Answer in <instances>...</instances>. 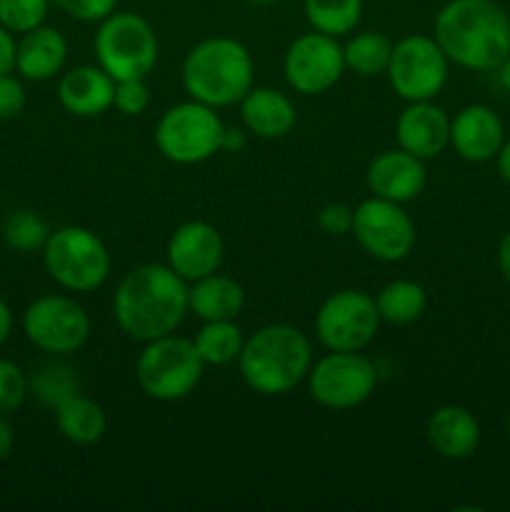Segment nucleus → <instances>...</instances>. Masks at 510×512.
Wrapping results in <instances>:
<instances>
[{
	"mask_svg": "<svg viewBox=\"0 0 510 512\" xmlns=\"http://www.w3.org/2000/svg\"><path fill=\"white\" fill-rule=\"evenodd\" d=\"M113 315L120 330L138 343L175 333L188 315V283L170 265H138L118 283Z\"/></svg>",
	"mask_w": 510,
	"mask_h": 512,
	"instance_id": "1",
	"label": "nucleus"
},
{
	"mask_svg": "<svg viewBox=\"0 0 510 512\" xmlns=\"http://www.w3.org/2000/svg\"><path fill=\"white\" fill-rule=\"evenodd\" d=\"M433 38L460 68L498 70L510 55V15L495 0H448Z\"/></svg>",
	"mask_w": 510,
	"mask_h": 512,
	"instance_id": "2",
	"label": "nucleus"
},
{
	"mask_svg": "<svg viewBox=\"0 0 510 512\" xmlns=\"http://www.w3.org/2000/svg\"><path fill=\"white\" fill-rule=\"evenodd\" d=\"M313 365L308 335L290 323H273L245 338L238 358L243 383L253 393L275 398L298 388Z\"/></svg>",
	"mask_w": 510,
	"mask_h": 512,
	"instance_id": "3",
	"label": "nucleus"
},
{
	"mask_svg": "<svg viewBox=\"0 0 510 512\" xmlns=\"http://www.w3.org/2000/svg\"><path fill=\"white\" fill-rule=\"evenodd\" d=\"M183 88L198 103L228 108L253 88V55L235 38H205L183 60Z\"/></svg>",
	"mask_w": 510,
	"mask_h": 512,
	"instance_id": "4",
	"label": "nucleus"
},
{
	"mask_svg": "<svg viewBox=\"0 0 510 512\" xmlns=\"http://www.w3.org/2000/svg\"><path fill=\"white\" fill-rule=\"evenodd\" d=\"M205 363L193 340L170 333L145 343L135 360V380L148 398L158 403L183 400L203 380Z\"/></svg>",
	"mask_w": 510,
	"mask_h": 512,
	"instance_id": "5",
	"label": "nucleus"
},
{
	"mask_svg": "<svg viewBox=\"0 0 510 512\" xmlns=\"http://www.w3.org/2000/svg\"><path fill=\"white\" fill-rule=\"evenodd\" d=\"M43 263L50 278L68 293H93L110 275L108 248L83 225H65L50 233Z\"/></svg>",
	"mask_w": 510,
	"mask_h": 512,
	"instance_id": "6",
	"label": "nucleus"
},
{
	"mask_svg": "<svg viewBox=\"0 0 510 512\" xmlns=\"http://www.w3.org/2000/svg\"><path fill=\"white\" fill-rule=\"evenodd\" d=\"M225 125L215 108L185 100L165 110L155 128V145L175 165H198L223 150Z\"/></svg>",
	"mask_w": 510,
	"mask_h": 512,
	"instance_id": "7",
	"label": "nucleus"
},
{
	"mask_svg": "<svg viewBox=\"0 0 510 512\" xmlns=\"http://www.w3.org/2000/svg\"><path fill=\"white\" fill-rule=\"evenodd\" d=\"M93 48L98 65L113 80L148 78L158 63L153 25L135 13H113L100 20Z\"/></svg>",
	"mask_w": 510,
	"mask_h": 512,
	"instance_id": "8",
	"label": "nucleus"
},
{
	"mask_svg": "<svg viewBox=\"0 0 510 512\" xmlns=\"http://www.w3.org/2000/svg\"><path fill=\"white\" fill-rule=\"evenodd\" d=\"M308 393L320 408L353 410L368 403L378 385V370L360 350H330L310 365Z\"/></svg>",
	"mask_w": 510,
	"mask_h": 512,
	"instance_id": "9",
	"label": "nucleus"
},
{
	"mask_svg": "<svg viewBox=\"0 0 510 512\" xmlns=\"http://www.w3.org/2000/svg\"><path fill=\"white\" fill-rule=\"evenodd\" d=\"M448 55L433 35H408L393 45L388 63L390 88L408 103L433 100L448 83Z\"/></svg>",
	"mask_w": 510,
	"mask_h": 512,
	"instance_id": "10",
	"label": "nucleus"
},
{
	"mask_svg": "<svg viewBox=\"0 0 510 512\" xmlns=\"http://www.w3.org/2000/svg\"><path fill=\"white\" fill-rule=\"evenodd\" d=\"M25 338L43 353L63 358L88 343L90 318L83 305L68 295H43L25 308Z\"/></svg>",
	"mask_w": 510,
	"mask_h": 512,
	"instance_id": "11",
	"label": "nucleus"
},
{
	"mask_svg": "<svg viewBox=\"0 0 510 512\" xmlns=\"http://www.w3.org/2000/svg\"><path fill=\"white\" fill-rule=\"evenodd\" d=\"M373 295L363 290H338L315 313V335L328 350H363L380 330Z\"/></svg>",
	"mask_w": 510,
	"mask_h": 512,
	"instance_id": "12",
	"label": "nucleus"
},
{
	"mask_svg": "<svg viewBox=\"0 0 510 512\" xmlns=\"http://www.w3.org/2000/svg\"><path fill=\"white\" fill-rule=\"evenodd\" d=\"M353 235L360 248L380 263H400L415 248V223L400 203L368 198L353 208Z\"/></svg>",
	"mask_w": 510,
	"mask_h": 512,
	"instance_id": "13",
	"label": "nucleus"
},
{
	"mask_svg": "<svg viewBox=\"0 0 510 512\" xmlns=\"http://www.w3.org/2000/svg\"><path fill=\"white\" fill-rule=\"evenodd\" d=\"M283 73L300 95H323L343 78L345 58L338 38L313 30L290 43L283 58Z\"/></svg>",
	"mask_w": 510,
	"mask_h": 512,
	"instance_id": "14",
	"label": "nucleus"
},
{
	"mask_svg": "<svg viewBox=\"0 0 510 512\" xmlns=\"http://www.w3.org/2000/svg\"><path fill=\"white\" fill-rule=\"evenodd\" d=\"M165 255H168L170 268L185 283H193L205 275L218 273L225 255L223 235L218 233L215 225L205 223V220H188L170 235Z\"/></svg>",
	"mask_w": 510,
	"mask_h": 512,
	"instance_id": "15",
	"label": "nucleus"
},
{
	"mask_svg": "<svg viewBox=\"0 0 510 512\" xmlns=\"http://www.w3.org/2000/svg\"><path fill=\"white\" fill-rule=\"evenodd\" d=\"M503 143V120L488 105H465L455 118H450V148L468 163H488L498 158Z\"/></svg>",
	"mask_w": 510,
	"mask_h": 512,
	"instance_id": "16",
	"label": "nucleus"
},
{
	"mask_svg": "<svg viewBox=\"0 0 510 512\" xmlns=\"http://www.w3.org/2000/svg\"><path fill=\"white\" fill-rule=\"evenodd\" d=\"M425 160L415 158L408 150H383L370 160L365 170V183L375 198L410 203L425 188Z\"/></svg>",
	"mask_w": 510,
	"mask_h": 512,
	"instance_id": "17",
	"label": "nucleus"
},
{
	"mask_svg": "<svg viewBox=\"0 0 510 512\" xmlns=\"http://www.w3.org/2000/svg\"><path fill=\"white\" fill-rule=\"evenodd\" d=\"M398 148L420 160H433L450 145V118L433 100L408 103L395 120Z\"/></svg>",
	"mask_w": 510,
	"mask_h": 512,
	"instance_id": "18",
	"label": "nucleus"
},
{
	"mask_svg": "<svg viewBox=\"0 0 510 512\" xmlns=\"http://www.w3.org/2000/svg\"><path fill=\"white\" fill-rule=\"evenodd\" d=\"M115 80L100 65H78L63 73L58 100L75 118H95L113 108Z\"/></svg>",
	"mask_w": 510,
	"mask_h": 512,
	"instance_id": "19",
	"label": "nucleus"
},
{
	"mask_svg": "<svg viewBox=\"0 0 510 512\" xmlns=\"http://www.w3.org/2000/svg\"><path fill=\"white\" fill-rule=\"evenodd\" d=\"M425 435L430 448L445 460H468L480 445L478 420L463 405H443L435 410L425 425Z\"/></svg>",
	"mask_w": 510,
	"mask_h": 512,
	"instance_id": "20",
	"label": "nucleus"
},
{
	"mask_svg": "<svg viewBox=\"0 0 510 512\" xmlns=\"http://www.w3.org/2000/svg\"><path fill=\"white\" fill-rule=\"evenodd\" d=\"M65 60H68V40L50 25H38L23 33L15 48V70L33 83H45L63 73Z\"/></svg>",
	"mask_w": 510,
	"mask_h": 512,
	"instance_id": "21",
	"label": "nucleus"
},
{
	"mask_svg": "<svg viewBox=\"0 0 510 512\" xmlns=\"http://www.w3.org/2000/svg\"><path fill=\"white\" fill-rule=\"evenodd\" d=\"M240 118L248 133L263 140H280L295 128L293 100L275 88H250L240 100Z\"/></svg>",
	"mask_w": 510,
	"mask_h": 512,
	"instance_id": "22",
	"label": "nucleus"
},
{
	"mask_svg": "<svg viewBox=\"0 0 510 512\" xmlns=\"http://www.w3.org/2000/svg\"><path fill=\"white\" fill-rule=\"evenodd\" d=\"M245 308V290L238 280L228 275L210 273L188 283V313L210 320H235Z\"/></svg>",
	"mask_w": 510,
	"mask_h": 512,
	"instance_id": "23",
	"label": "nucleus"
},
{
	"mask_svg": "<svg viewBox=\"0 0 510 512\" xmlns=\"http://www.w3.org/2000/svg\"><path fill=\"white\" fill-rule=\"evenodd\" d=\"M55 425L60 435L73 445H95L103 440L108 420H105L103 408L88 395L73 393L55 405Z\"/></svg>",
	"mask_w": 510,
	"mask_h": 512,
	"instance_id": "24",
	"label": "nucleus"
},
{
	"mask_svg": "<svg viewBox=\"0 0 510 512\" xmlns=\"http://www.w3.org/2000/svg\"><path fill=\"white\" fill-rule=\"evenodd\" d=\"M380 320L388 325H410L423 318L428 308L425 288L415 280H390L375 295Z\"/></svg>",
	"mask_w": 510,
	"mask_h": 512,
	"instance_id": "25",
	"label": "nucleus"
},
{
	"mask_svg": "<svg viewBox=\"0 0 510 512\" xmlns=\"http://www.w3.org/2000/svg\"><path fill=\"white\" fill-rule=\"evenodd\" d=\"M195 350L205 365H230L240 358L245 338L235 320H210L195 333Z\"/></svg>",
	"mask_w": 510,
	"mask_h": 512,
	"instance_id": "26",
	"label": "nucleus"
},
{
	"mask_svg": "<svg viewBox=\"0 0 510 512\" xmlns=\"http://www.w3.org/2000/svg\"><path fill=\"white\" fill-rule=\"evenodd\" d=\"M390 53H393V43L375 30L353 35L343 45L345 68L353 70L360 78H378V75L388 73Z\"/></svg>",
	"mask_w": 510,
	"mask_h": 512,
	"instance_id": "27",
	"label": "nucleus"
},
{
	"mask_svg": "<svg viewBox=\"0 0 510 512\" xmlns=\"http://www.w3.org/2000/svg\"><path fill=\"white\" fill-rule=\"evenodd\" d=\"M303 10L310 28L340 38L353 33L360 23L363 0H303Z\"/></svg>",
	"mask_w": 510,
	"mask_h": 512,
	"instance_id": "28",
	"label": "nucleus"
},
{
	"mask_svg": "<svg viewBox=\"0 0 510 512\" xmlns=\"http://www.w3.org/2000/svg\"><path fill=\"white\" fill-rule=\"evenodd\" d=\"M50 233L45 218L30 208L13 210L3 223V240L8 248L18 250V253H35L43 250L48 243Z\"/></svg>",
	"mask_w": 510,
	"mask_h": 512,
	"instance_id": "29",
	"label": "nucleus"
},
{
	"mask_svg": "<svg viewBox=\"0 0 510 512\" xmlns=\"http://www.w3.org/2000/svg\"><path fill=\"white\" fill-rule=\"evenodd\" d=\"M28 383L30 393L43 405H50V408H55L68 395L78 393V375H75V370L70 365L58 363V360L40 365L33 373V378H28Z\"/></svg>",
	"mask_w": 510,
	"mask_h": 512,
	"instance_id": "30",
	"label": "nucleus"
},
{
	"mask_svg": "<svg viewBox=\"0 0 510 512\" xmlns=\"http://www.w3.org/2000/svg\"><path fill=\"white\" fill-rule=\"evenodd\" d=\"M53 0H0V25L10 33H28L45 23Z\"/></svg>",
	"mask_w": 510,
	"mask_h": 512,
	"instance_id": "31",
	"label": "nucleus"
},
{
	"mask_svg": "<svg viewBox=\"0 0 510 512\" xmlns=\"http://www.w3.org/2000/svg\"><path fill=\"white\" fill-rule=\"evenodd\" d=\"M30 393V383L23 370L13 360L0 358V415H13L20 410Z\"/></svg>",
	"mask_w": 510,
	"mask_h": 512,
	"instance_id": "32",
	"label": "nucleus"
},
{
	"mask_svg": "<svg viewBox=\"0 0 510 512\" xmlns=\"http://www.w3.org/2000/svg\"><path fill=\"white\" fill-rule=\"evenodd\" d=\"M150 105V88L145 85V78H128V80H115V95H113V108L120 115H143Z\"/></svg>",
	"mask_w": 510,
	"mask_h": 512,
	"instance_id": "33",
	"label": "nucleus"
},
{
	"mask_svg": "<svg viewBox=\"0 0 510 512\" xmlns=\"http://www.w3.org/2000/svg\"><path fill=\"white\" fill-rule=\"evenodd\" d=\"M53 3L80 23H100L115 13L118 0H53Z\"/></svg>",
	"mask_w": 510,
	"mask_h": 512,
	"instance_id": "34",
	"label": "nucleus"
},
{
	"mask_svg": "<svg viewBox=\"0 0 510 512\" xmlns=\"http://www.w3.org/2000/svg\"><path fill=\"white\" fill-rule=\"evenodd\" d=\"M318 228L325 235L353 233V208L345 203H328L318 213Z\"/></svg>",
	"mask_w": 510,
	"mask_h": 512,
	"instance_id": "35",
	"label": "nucleus"
},
{
	"mask_svg": "<svg viewBox=\"0 0 510 512\" xmlns=\"http://www.w3.org/2000/svg\"><path fill=\"white\" fill-rule=\"evenodd\" d=\"M25 108V88L15 75H0V120H13Z\"/></svg>",
	"mask_w": 510,
	"mask_h": 512,
	"instance_id": "36",
	"label": "nucleus"
},
{
	"mask_svg": "<svg viewBox=\"0 0 510 512\" xmlns=\"http://www.w3.org/2000/svg\"><path fill=\"white\" fill-rule=\"evenodd\" d=\"M15 48H18V43H15L13 33L5 25H0V75L15 70Z\"/></svg>",
	"mask_w": 510,
	"mask_h": 512,
	"instance_id": "37",
	"label": "nucleus"
},
{
	"mask_svg": "<svg viewBox=\"0 0 510 512\" xmlns=\"http://www.w3.org/2000/svg\"><path fill=\"white\" fill-rule=\"evenodd\" d=\"M15 448V433H13V425L5 420V415H0V463L10 458Z\"/></svg>",
	"mask_w": 510,
	"mask_h": 512,
	"instance_id": "38",
	"label": "nucleus"
},
{
	"mask_svg": "<svg viewBox=\"0 0 510 512\" xmlns=\"http://www.w3.org/2000/svg\"><path fill=\"white\" fill-rule=\"evenodd\" d=\"M10 330H13V313H10L8 303L0 298V348L8 343L10 338Z\"/></svg>",
	"mask_w": 510,
	"mask_h": 512,
	"instance_id": "39",
	"label": "nucleus"
},
{
	"mask_svg": "<svg viewBox=\"0 0 510 512\" xmlns=\"http://www.w3.org/2000/svg\"><path fill=\"white\" fill-rule=\"evenodd\" d=\"M498 268H500V273H503V278L510 283V233H505V238L500 240Z\"/></svg>",
	"mask_w": 510,
	"mask_h": 512,
	"instance_id": "40",
	"label": "nucleus"
},
{
	"mask_svg": "<svg viewBox=\"0 0 510 512\" xmlns=\"http://www.w3.org/2000/svg\"><path fill=\"white\" fill-rule=\"evenodd\" d=\"M245 148V133L238 128H225L223 133V150H243Z\"/></svg>",
	"mask_w": 510,
	"mask_h": 512,
	"instance_id": "41",
	"label": "nucleus"
},
{
	"mask_svg": "<svg viewBox=\"0 0 510 512\" xmlns=\"http://www.w3.org/2000/svg\"><path fill=\"white\" fill-rule=\"evenodd\" d=\"M498 173H500V178L510 185V138L505 140L503 148H500V153H498Z\"/></svg>",
	"mask_w": 510,
	"mask_h": 512,
	"instance_id": "42",
	"label": "nucleus"
},
{
	"mask_svg": "<svg viewBox=\"0 0 510 512\" xmlns=\"http://www.w3.org/2000/svg\"><path fill=\"white\" fill-rule=\"evenodd\" d=\"M498 80H500V85H503L505 93L510 95V55L503 60V63H500V68H498Z\"/></svg>",
	"mask_w": 510,
	"mask_h": 512,
	"instance_id": "43",
	"label": "nucleus"
},
{
	"mask_svg": "<svg viewBox=\"0 0 510 512\" xmlns=\"http://www.w3.org/2000/svg\"><path fill=\"white\" fill-rule=\"evenodd\" d=\"M248 3H253V5H270V3H275V0H248Z\"/></svg>",
	"mask_w": 510,
	"mask_h": 512,
	"instance_id": "44",
	"label": "nucleus"
},
{
	"mask_svg": "<svg viewBox=\"0 0 510 512\" xmlns=\"http://www.w3.org/2000/svg\"><path fill=\"white\" fill-rule=\"evenodd\" d=\"M508 438H510V415H508Z\"/></svg>",
	"mask_w": 510,
	"mask_h": 512,
	"instance_id": "45",
	"label": "nucleus"
}]
</instances>
